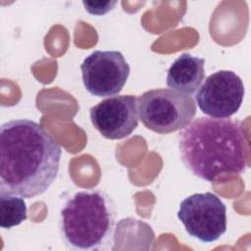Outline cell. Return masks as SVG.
<instances>
[{"label": "cell", "mask_w": 251, "mask_h": 251, "mask_svg": "<svg viewBox=\"0 0 251 251\" xmlns=\"http://www.w3.org/2000/svg\"><path fill=\"white\" fill-rule=\"evenodd\" d=\"M244 85L233 72L222 70L210 75L196 93L202 113L211 118L226 119L235 114L243 101Z\"/></svg>", "instance_id": "cell-7"}, {"label": "cell", "mask_w": 251, "mask_h": 251, "mask_svg": "<svg viewBox=\"0 0 251 251\" xmlns=\"http://www.w3.org/2000/svg\"><path fill=\"white\" fill-rule=\"evenodd\" d=\"M205 59L183 53L171 65L167 73V85L186 95L193 94L205 77Z\"/></svg>", "instance_id": "cell-9"}, {"label": "cell", "mask_w": 251, "mask_h": 251, "mask_svg": "<svg viewBox=\"0 0 251 251\" xmlns=\"http://www.w3.org/2000/svg\"><path fill=\"white\" fill-rule=\"evenodd\" d=\"M177 218L186 232L201 242H214L226 230V207L212 192L195 193L183 199Z\"/></svg>", "instance_id": "cell-5"}, {"label": "cell", "mask_w": 251, "mask_h": 251, "mask_svg": "<svg viewBox=\"0 0 251 251\" xmlns=\"http://www.w3.org/2000/svg\"><path fill=\"white\" fill-rule=\"evenodd\" d=\"M82 4L89 14L102 16L113 10L115 5L117 4V1H83Z\"/></svg>", "instance_id": "cell-11"}, {"label": "cell", "mask_w": 251, "mask_h": 251, "mask_svg": "<svg viewBox=\"0 0 251 251\" xmlns=\"http://www.w3.org/2000/svg\"><path fill=\"white\" fill-rule=\"evenodd\" d=\"M180 159L194 176L212 182L248 168V147L239 123L200 117L178 135Z\"/></svg>", "instance_id": "cell-2"}, {"label": "cell", "mask_w": 251, "mask_h": 251, "mask_svg": "<svg viewBox=\"0 0 251 251\" xmlns=\"http://www.w3.org/2000/svg\"><path fill=\"white\" fill-rule=\"evenodd\" d=\"M89 116L93 126L105 138H125L138 126L137 98L133 95L109 97L91 107Z\"/></svg>", "instance_id": "cell-8"}, {"label": "cell", "mask_w": 251, "mask_h": 251, "mask_svg": "<svg viewBox=\"0 0 251 251\" xmlns=\"http://www.w3.org/2000/svg\"><path fill=\"white\" fill-rule=\"evenodd\" d=\"M61 148L36 122L12 120L0 128V193L32 198L56 179Z\"/></svg>", "instance_id": "cell-1"}, {"label": "cell", "mask_w": 251, "mask_h": 251, "mask_svg": "<svg viewBox=\"0 0 251 251\" xmlns=\"http://www.w3.org/2000/svg\"><path fill=\"white\" fill-rule=\"evenodd\" d=\"M114 225V205L109 196L99 190L75 192L60 211L61 235L71 249L104 248L112 240Z\"/></svg>", "instance_id": "cell-3"}, {"label": "cell", "mask_w": 251, "mask_h": 251, "mask_svg": "<svg viewBox=\"0 0 251 251\" xmlns=\"http://www.w3.org/2000/svg\"><path fill=\"white\" fill-rule=\"evenodd\" d=\"M80 70L85 89L98 97L119 94L130 73L129 65L120 51L96 50L83 60Z\"/></svg>", "instance_id": "cell-6"}, {"label": "cell", "mask_w": 251, "mask_h": 251, "mask_svg": "<svg viewBox=\"0 0 251 251\" xmlns=\"http://www.w3.org/2000/svg\"><path fill=\"white\" fill-rule=\"evenodd\" d=\"M138 116L152 131L168 134L184 128L196 114V105L190 95L171 88H155L137 97Z\"/></svg>", "instance_id": "cell-4"}, {"label": "cell", "mask_w": 251, "mask_h": 251, "mask_svg": "<svg viewBox=\"0 0 251 251\" xmlns=\"http://www.w3.org/2000/svg\"><path fill=\"white\" fill-rule=\"evenodd\" d=\"M26 205L23 197L0 193V226L12 228L26 220Z\"/></svg>", "instance_id": "cell-10"}]
</instances>
